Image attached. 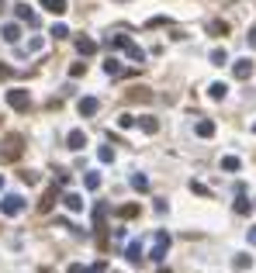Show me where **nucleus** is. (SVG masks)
I'll return each mask as SVG.
<instances>
[{
  "mask_svg": "<svg viewBox=\"0 0 256 273\" xmlns=\"http://www.w3.org/2000/svg\"><path fill=\"white\" fill-rule=\"evenodd\" d=\"M21 152H24V138L21 135H7L3 138V145H0V159H3V163L21 159Z\"/></svg>",
  "mask_w": 256,
  "mask_h": 273,
  "instance_id": "nucleus-1",
  "label": "nucleus"
},
{
  "mask_svg": "<svg viewBox=\"0 0 256 273\" xmlns=\"http://www.w3.org/2000/svg\"><path fill=\"white\" fill-rule=\"evenodd\" d=\"M108 42H111V45H115V49H125L128 56H131V59H135V63H142V59H145V52H142V49H138V45H135V42H131V38H128V35H111V38H108Z\"/></svg>",
  "mask_w": 256,
  "mask_h": 273,
  "instance_id": "nucleus-2",
  "label": "nucleus"
},
{
  "mask_svg": "<svg viewBox=\"0 0 256 273\" xmlns=\"http://www.w3.org/2000/svg\"><path fill=\"white\" fill-rule=\"evenodd\" d=\"M166 249H170V235H166V232H156V235H152V249H149V260L163 263V260H166Z\"/></svg>",
  "mask_w": 256,
  "mask_h": 273,
  "instance_id": "nucleus-3",
  "label": "nucleus"
},
{
  "mask_svg": "<svg viewBox=\"0 0 256 273\" xmlns=\"http://www.w3.org/2000/svg\"><path fill=\"white\" fill-rule=\"evenodd\" d=\"M7 104H10L14 111H28V107H31V93L21 90V87H14V90H7Z\"/></svg>",
  "mask_w": 256,
  "mask_h": 273,
  "instance_id": "nucleus-4",
  "label": "nucleus"
},
{
  "mask_svg": "<svg viewBox=\"0 0 256 273\" xmlns=\"http://www.w3.org/2000/svg\"><path fill=\"white\" fill-rule=\"evenodd\" d=\"M21 211H24V197H17V194H7V197L0 201V214H10V218H14V214H21Z\"/></svg>",
  "mask_w": 256,
  "mask_h": 273,
  "instance_id": "nucleus-5",
  "label": "nucleus"
},
{
  "mask_svg": "<svg viewBox=\"0 0 256 273\" xmlns=\"http://www.w3.org/2000/svg\"><path fill=\"white\" fill-rule=\"evenodd\" d=\"M125 260L131 263V267H138V263L145 260V253H142V242H128V249H125Z\"/></svg>",
  "mask_w": 256,
  "mask_h": 273,
  "instance_id": "nucleus-6",
  "label": "nucleus"
},
{
  "mask_svg": "<svg viewBox=\"0 0 256 273\" xmlns=\"http://www.w3.org/2000/svg\"><path fill=\"white\" fill-rule=\"evenodd\" d=\"M56 201H59V187H49V190H45V197L38 201V211H52Z\"/></svg>",
  "mask_w": 256,
  "mask_h": 273,
  "instance_id": "nucleus-7",
  "label": "nucleus"
},
{
  "mask_svg": "<svg viewBox=\"0 0 256 273\" xmlns=\"http://www.w3.org/2000/svg\"><path fill=\"white\" fill-rule=\"evenodd\" d=\"M232 73H236V80H246V76H253V63H250V59H239V63L232 66Z\"/></svg>",
  "mask_w": 256,
  "mask_h": 273,
  "instance_id": "nucleus-8",
  "label": "nucleus"
},
{
  "mask_svg": "<svg viewBox=\"0 0 256 273\" xmlns=\"http://www.w3.org/2000/svg\"><path fill=\"white\" fill-rule=\"evenodd\" d=\"M97 107H101V104H97L94 97H83V100H80V114H83V118H90V114H97Z\"/></svg>",
  "mask_w": 256,
  "mask_h": 273,
  "instance_id": "nucleus-9",
  "label": "nucleus"
},
{
  "mask_svg": "<svg viewBox=\"0 0 256 273\" xmlns=\"http://www.w3.org/2000/svg\"><path fill=\"white\" fill-rule=\"evenodd\" d=\"M66 145H69V149H83V145H87V135H83V132L76 128V132H69V138H66Z\"/></svg>",
  "mask_w": 256,
  "mask_h": 273,
  "instance_id": "nucleus-10",
  "label": "nucleus"
},
{
  "mask_svg": "<svg viewBox=\"0 0 256 273\" xmlns=\"http://www.w3.org/2000/svg\"><path fill=\"white\" fill-rule=\"evenodd\" d=\"M76 49H80V56H94V52H97V42H94V38H80Z\"/></svg>",
  "mask_w": 256,
  "mask_h": 273,
  "instance_id": "nucleus-11",
  "label": "nucleus"
},
{
  "mask_svg": "<svg viewBox=\"0 0 256 273\" xmlns=\"http://www.w3.org/2000/svg\"><path fill=\"white\" fill-rule=\"evenodd\" d=\"M128 100H142V104H145V100H152V93H149L145 87H131V90H128Z\"/></svg>",
  "mask_w": 256,
  "mask_h": 273,
  "instance_id": "nucleus-12",
  "label": "nucleus"
},
{
  "mask_svg": "<svg viewBox=\"0 0 256 273\" xmlns=\"http://www.w3.org/2000/svg\"><path fill=\"white\" fill-rule=\"evenodd\" d=\"M135 121L142 125V132H145V135H156V132H159V121H156V118H135Z\"/></svg>",
  "mask_w": 256,
  "mask_h": 273,
  "instance_id": "nucleus-13",
  "label": "nucleus"
},
{
  "mask_svg": "<svg viewBox=\"0 0 256 273\" xmlns=\"http://www.w3.org/2000/svg\"><path fill=\"white\" fill-rule=\"evenodd\" d=\"M42 7L49 14H66V0H42Z\"/></svg>",
  "mask_w": 256,
  "mask_h": 273,
  "instance_id": "nucleus-14",
  "label": "nucleus"
},
{
  "mask_svg": "<svg viewBox=\"0 0 256 273\" xmlns=\"http://www.w3.org/2000/svg\"><path fill=\"white\" fill-rule=\"evenodd\" d=\"M17 17H21V21H28V24H35V21H38V17H35V10H31L28 3H17Z\"/></svg>",
  "mask_w": 256,
  "mask_h": 273,
  "instance_id": "nucleus-15",
  "label": "nucleus"
},
{
  "mask_svg": "<svg viewBox=\"0 0 256 273\" xmlns=\"http://www.w3.org/2000/svg\"><path fill=\"white\" fill-rule=\"evenodd\" d=\"M0 35H3V42H17V38H21V28H17V24H3Z\"/></svg>",
  "mask_w": 256,
  "mask_h": 273,
  "instance_id": "nucleus-16",
  "label": "nucleus"
},
{
  "mask_svg": "<svg viewBox=\"0 0 256 273\" xmlns=\"http://www.w3.org/2000/svg\"><path fill=\"white\" fill-rule=\"evenodd\" d=\"M63 204L69 207V211H83V197H80V194H66Z\"/></svg>",
  "mask_w": 256,
  "mask_h": 273,
  "instance_id": "nucleus-17",
  "label": "nucleus"
},
{
  "mask_svg": "<svg viewBox=\"0 0 256 273\" xmlns=\"http://www.w3.org/2000/svg\"><path fill=\"white\" fill-rule=\"evenodd\" d=\"M197 135L211 138V135H215V121H208V118H204V121H197Z\"/></svg>",
  "mask_w": 256,
  "mask_h": 273,
  "instance_id": "nucleus-18",
  "label": "nucleus"
},
{
  "mask_svg": "<svg viewBox=\"0 0 256 273\" xmlns=\"http://www.w3.org/2000/svg\"><path fill=\"white\" fill-rule=\"evenodd\" d=\"M208 93H211L215 100H222V97L229 93V87H225V83H211V87H208Z\"/></svg>",
  "mask_w": 256,
  "mask_h": 273,
  "instance_id": "nucleus-19",
  "label": "nucleus"
},
{
  "mask_svg": "<svg viewBox=\"0 0 256 273\" xmlns=\"http://www.w3.org/2000/svg\"><path fill=\"white\" fill-rule=\"evenodd\" d=\"M138 211H142L138 204H122V207H118V214H122V218H138Z\"/></svg>",
  "mask_w": 256,
  "mask_h": 273,
  "instance_id": "nucleus-20",
  "label": "nucleus"
},
{
  "mask_svg": "<svg viewBox=\"0 0 256 273\" xmlns=\"http://www.w3.org/2000/svg\"><path fill=\"white\" fill-rule=\"evenodd\" d=\"M211 63H215V66H225V63H229V52H225V49H215V52H211Z\"/></svg>",
  "mask_w": 256,
  "mask_h": 273,
  "instance_id": "nucleus-21",
  "label": "nucleus"
},
{
  "mask_svg": "<svg viewBox=\"0 0 256 273\" xmlns=\"http://www.w3.org/2000/svg\"><path fill=\"white\" fill-rule=\"evenodd\" d=\"M83 183H87V190H97V187H101V173H87Z\"/></svg>",
  "mask_w": 256,
  "mask_h": 273,
  "instance_id": "nucleus-22",
  "label": "nucleus"
},
{
  "mask_svg": "<svg viewBox=\"0 0 256 273\" xmlns=\"http://www.w3.org/2000/svg\"><path fill=\"white\" fill-rule=\"evenodd\" d=\"M232 267H236V270H250V267H253V256H236Z\"/></svg>",
  "mask_w": 256,
  "mask_h": 273,
  "instance_id": "nucleus-23",
  "label": "nucleus"
},
{
  "mask_svg": "<svg viewBox=\"0 0 256 273\" xmlns=\"http://www.w3.org/2000/svg\"><path fill=\"white\" fill-rule=\"evenodd\" d=\"M104 73H108V76H122V66H118V59H108V63H104Z\"/></svg>",
  "mask_w": 256,
  "mask_h": 273,
  "instance_id": "nucleus-24",
  "label": "nucleus"
},
{
  "mask_svg": "<svg viewBox=\"0 0 256 273\" xmlns=\"http://www.w3.org/2000/svg\"><path fill=\"white\" fill-rule=\"evenodd\" d=\"M208 31H211V35H225V31H229V24H225V21H211V24H208Z\"/></svg>",
  "mask_w": 256,
  "mask_h": 273,
  "instance_id": "nucleus-25",
  "label": "nucleus"
},
{
  "mask_svg": "<svg viewBox=\"0 0 256 273\" xmlns=\"http://www.w3.org/2000/svg\"><path fill=\"white\" fill-rule=\"evenodd\" d=\"M222 170L236 173V170H239V159H236V156H225V159H222Z\"/></svg>",
  "mask_w": 256,
  "mask_h": 273,
  "instance_id": "nucleus-26",
  "label": "nucleus"
},
{
  "mask_svg": "<svg viewBox=\"0 0 256 273\" xmlns=\"http://www.w3.org/2000/svg\"><path fill=\"white\" fill-rule=\"evenodd\" d=\"M131 187H135V190H149V180H145L142 173H135V177H131Z\"/></svg>",
  "mask_w": 256,
  "mask_h": 273,
  "instance_id": "nucleus-27",
  "label": "nucleus"
},
{
  "mask_svg": "<svg viewBox=\"0 0 256 273\" xmlns=\"http://www.w3.org/2000/svg\"><path fill=\"white\" fill-rule=\"evenodd\" d=\"M250 211H253V204H250L246 197H239V201H236V214H250Z\"/></svg>",
  "mask_w": 256,
  "mask_h": 273,
  "instance_id": "nucleus-28",
  "label": "nucleus"
},
{
  "mask_svg": "<svg viewBox=\"0 0 256 273\" xmlns=\"http://www.w3.org/2000/svg\"><path fill=\"white\" fill-rule=\"evenodd\" d=\"M83 73H87V63H73V66H69V76H73V80L83 76Z\"/></svg>",
  "mask_w": 256,
  "mask_h": 273,
  "instance_id": "nucleus-29",
  "label": "nucleus"
},
{
  "mask_svg": "<svg viewBox=\"0 0 256 273\" xmlns=\"http://www.w3.org/2000/svg\"><path fill=\"white\" fill-rule=\"evenodd\" d=\"M21 180H24V183H38V173H35V170H21Z\"/></svg>",
  "mask_w": 256,
  "mask_h": 273,
  "instance_id": "nucleus-30",
  "label": "nucleus"
},
{
  "mask_svg": "<svg viewBox=\"0 0 256 273\" xmlns=\"http://www.w3.org/2000/svg\"><path fill=\"white\" fill-rule=\"evenodd\" d=\"M66 35H69L66 24H52V38H66Z\"/></svg>",
  "mask_w": 256,
  "mask_h": 273,
  "instance_id": "nucleus-31",
  "label": "nucleus"
},
{
  "mask_svg": "<svg viewBox=\"0 0 256 273\" xmlns=\"http://www.w3.org/2000/svg\"><path fill=\"white\" fill-rule=\"evenodd\" d=\"M97 159H101V163H111V159H115V152H111V149H108V145H104V149H101V152H97Z\"/></svg>",
  "mask_w": 256,
  "mask_h": 273,
  "instance_id": "nucleus-32",
  "label": "nucleus"
},
{
  "mask_svg": "<svg viewBox=\"0 0 256 273\" xmlns=\"http://www.w3.org/2000/svg\"><path fill=\"white\" fill-rule=\"evenodd\" d=\"M66 273H94V267H83V263H73Z\"/></svg>",
  "mask_w": 256,
  "mask_h": 273,
  "instance_id": "nucleus-33",
  "label": "nucleus"
},
{
  "mask_svg": "<svg viewBox=\"0 0 256 273\" xmlns=\"http://www.w3.org/2000/svg\"><path fill=\"white\" fill-rule=\"evenodd\" d=\"M191 190H194V194H201V197H211V190H208L204 183H191Z\"/></svg>",
  "mask_w": 256,
  "mask_h": 273,
  "instance_id": "nucleus-34",
  "label": "nucleus"
},
{
  "mask_svg": "<svg viewBox=\"0 0 256 273\" xmlns=\"http://www.w3.org/2000/svg\"><path fill=\"white\" fill-rule=\"evenodd\" d=\"M118 125H122V128H131V125H135V118H131V114H122V118H118Z\"/></svg>",
  "mask_w": 256,
  "mask_h": 273,
  "instance_id": "nucleus-35",
  "label": "nucleus"
},
{
  "mask_svg": "<svg viewBox=\"0 0 256 273\" xmlns=\"http://www.w3.org/2000/svg\"><path fill=\"white\" fill-rule=\"evenodd\" d=\"M250 45H253V49H256V24H253V28H250Z\"/></svg>",
  "mask_w": 256,
  "mask_h": 273,
  "instance_id": "nucleus-36",
  "label": "nucleus"
},
{
  "mask_svg": "<svg viewBox=\"0 0 256 273\" xmlns=\"http://www.w3.org/2000/svg\"><path fill=\"white\" fill-rule=\"evenodd\" d=\"M250 246H253V249H256V225H253V228H250Z\"/></svg>",
  "mask_w": 256,
  "mask_h": 273,
  "instance_id": "nucleus-37",
  "label": "nucleus"
},
{
  "mask_svg": "<svg viewBox=\"0 0 256 273\" xmlns=\"http://www.w3.org/2000/svg\"><path fill=\"white\" fill-rule=\"evenodd\" d=\"M0 76H10V66H0Z\"/></svg>",
  "mask_w": 256,
  "mask_h": 273,
  "instance_id": "nucleus-38",
  "label": "nucleus"
},
{
  "mask_svg": "<svg viewBox=\"0 0 256 273\" xmlns=\"http://www.w3.org/2000/svg\"><path fill=\"white\" fill-rule=\"evenodd\" d=\"M3 7H7V3H3V0H0V14H3Z\"/></svg>",
  "mask_w": 256,
  "mask_h": 273,
  "instance_id": "nucleus-39",
  "label": "nucleus"
},
{
  "mask_svg": "<svg viewBox=\"0 0 256 273\" xmlns=\"http://www.w3.org/2000/svg\"><path fill=\"white\" fill-rule=\"evenodd\" d=\"M0 187H3V177H0Z\"/></svg>",
  "mask_w": 256,
  "mask_h": 273,
  "instance_id": "nucleus-40",
  "label": "nucleus"
},
{
  "mask_svg": "<svg viewBox=\"0 0 256 273\" xmlns=\"http://www.w3.org/2000/svg\"><path fill=\"white\" fill-rule=\"evenodd\" d=\"M253 135H256V125H253Z\"/></svg>",
  "mask_w": 256,
  "mask_h": 273,
  "instance_id": "nucleus-41",
  "label": "nucleus"
}]
</instances>
